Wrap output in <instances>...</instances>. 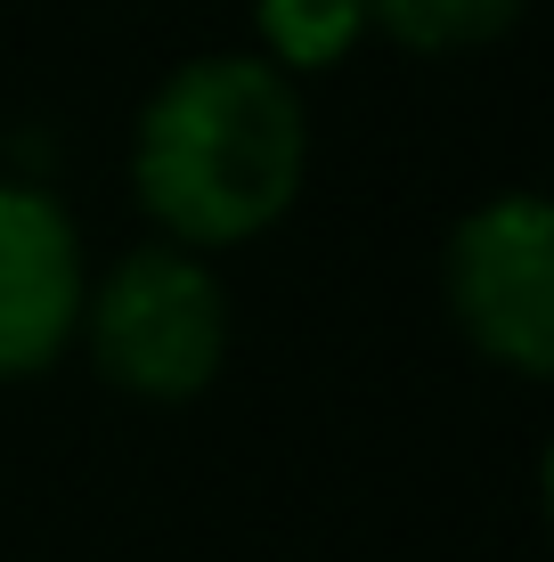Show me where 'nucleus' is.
Returning <instances> with one entry per match:
<instances>
[{"label":"nucleus","mask_w":554,"mask_h":562,"mask_svg":"<svg viewBox=\"0 0 554 562\" xmlns=\"http://www.w3.org/2000/svg\"><path fill=\"white\" fill-rule=\"evenodd\" d=\"M253 42L285 82L335 74L368 42V0H253Z\"/></svg>","instance_id":"nucleus-5"},{"label":"nucleus","mask_w":554,"mask_h":562,"mask_svg":"<svg viewBox=\"0 0 554 562\" xmlns=\"http://www.w3.org/2000/svg\"><path fill=\"white\" fill-rule=\"evenodd\" d=\"M90 245L49 180L0 171V383H33L82 335Z\"/></svg>","instance_id":"nucleus-4"},{"label":"nucleus","mask_w":554,"mask_h":562,"mask_svg":"<svg viewBox=\"0 0 554 562\" xmlns=\"http://www.w3.org/2000/svg\"><path fill=\"white\" fill-rule=\"evenodd\" d=\"M228 342H237L228 278L204 254H188V245L139 237L106 269H90L74 351H90L99 383H114L139 408H188V400H204L228 367Z\"/></svg>","instance_id":"nucleus-2"},{"label":"nucleus","mask_w":554,"mask_h":562,"mask_svg":"<svg viewBox=\"0 0 554 562\" xmlns=\"http://www.w3.org/2000/svg\"><path fill=\"white\" fill-rule=\"evenodd\" d=\"M530 0H368V33L408 57H473L522 25Z\"/></svg>","instance_id":"nucleus-6"},{"label":"nucleus","mask_w":554,"mask_h":562,"mask_svg":"<svg viewBox=\"0 0 554 562\" xmlns=\"http://www.w3.org/2000/svg\"><path fill=\"white\" fill-rule=\"evenodd\" d=\"M310 188V99L261 49H204L147 90L131 123V196L188 254L270 237Z\"/></svg>","instance_id":"nucleus-1"},{"label":"nucleus","mask_w":554,"mask_h":562,"mask_svg":"<svg viewBox=\"0 0 554 562\" xmlns=\"http://www.w3.org/2000/svg\"><path fill=\"white\" fill-rule=\"evenodd\" d=\"M441 302L473 359L513 383L554 375V204L539 188L482 196L441 245Z\"/></svg>","instance_id":"nucleus-3"}]
</instances>
